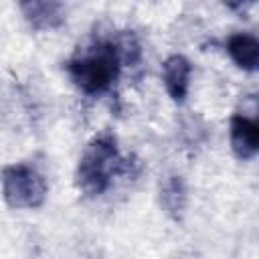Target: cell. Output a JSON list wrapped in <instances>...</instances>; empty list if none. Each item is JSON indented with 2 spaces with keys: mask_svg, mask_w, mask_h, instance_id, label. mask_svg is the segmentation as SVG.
Masks as SVG:
<instances>
[{
  "mask_svg": "<svg viewBox=\"0 0 259 259\" xmlns=\"http://www.w3.org/2000/svg\"><path fill=\"white\" fill-rule=\"evenodd\" d=\"M134 166L138 168L136 162H130V158L119 154L115 138L109 132H103L85 148L77 168V184L85 194L97 196L109 186L113 176L134 174Z\"/></svg>",
  "mask_w": 259,
  "mask_h": 259,
  "instance_id": "6da1fadb",
  "label": "cell"
},
{
  "mask_svg": "<svg viewBox=\"0 0 259 259\" xmlns=\"http://www.w3.org/2000/svg\"><path fill=\"white\" fill-rule=\"evenodd\" d=\"M231 148L239 160H251L259 148V127L253 117L235 113L231 117Z\"/></svg>",
  "mask_w": 259,
  "mask_h": 259,
  "instance_id": "277c9868",
  "label": "cell"
},
{
  "mask_svg": "<svg viewBox=\"0 0 259 259\" xmlns=\"http://www.w3.org/2000/svg\"><path fill=\"white\" fill-rule=\"evenodd\" d=\"M121 67L113 40H101L67 63V73L73 83L85 93L105 91L117 77Z\"/></svg>",
  "mask_w": 259,
  "mask_h": 259,
  "instance_id": "7a4b0ae2",
  "label": "cell"
},
{
  "mask_svg": "<svg viewBox=\"0 0 259 259\" xmlns=\"http://www.w3.org/2000/svg\"><path fill=\"white\" fill-rule=\"evenodd\" d=\"M190 73H192V67H190L188 59H184L182 55H172L162 65V81H164V87H166L168 95L174 101H178V103L184 101V97L188 93Z\"/></svg>",
  "mask_w": 259,
  "mask_h": 259,
  "instance_id": "5b68a950",
  "label": "cell"
},
{
  "mask_svg": "<svg viewBox=\"0 0 259 259\" xmlns=\"http://www.w3.org/2000/svg\"><path fill=\"white\" fill-rule=\"evenodd\" d=\"M2 194L12 208H36L45 202V178L26 164H10L2 170Z\"/></svg>",
  "mask_w": 259,
  "mask_h": 259,
  "instance_id": "3957f363",
  "label": "cell"
},
{
  "mask_svg": "<svg viewBox=\"0 0 259 259\" xmlns=\"http://www.w3.org/2000/svg\"><path fill=\"white\" fill-rule=\"evenodd\" d=\"M227 53L245 71H255L259 63V42L253 34H233L227 40Z\"/></svg>",
  "mask_w": 259,
  "mask_h": 259,
  "instance_id": "52a82bcc",
  "label": "cell"
},
{
  "mask_svg": "<svg viewBox=\"0 0 259 259\" xmlns=\"http://www.w3.org/2000/svg\"><path fill=\"white\" fill-rule=\"evenodd\" d=\"M20 8L28 24L36 30H53L65 22V6L59 2H26Z\"/></svg>",
  "mask_w": 259,
  "mask_h": 259,
  "instance_id": "8992f818",
  "label": "cell"
},
{
  "mask_svg": "<svg viewBox=\"0 0 259 259\" xmlns=\"http://www.w3.org/2000/svg\"><path fill=\"white\" fill-rule=\"evenodd\" d=\"M160 198L162 204L166 208V212L172 219H180L186 206V188H184V180L180 176H170L166 178V182L162 184L160 190Z\"/></svg>",
  "mask_w": 259,
  "mask_h": 259,
  "instance_id": "ba28073f",
  "label": "cell"
}]
</instances>
